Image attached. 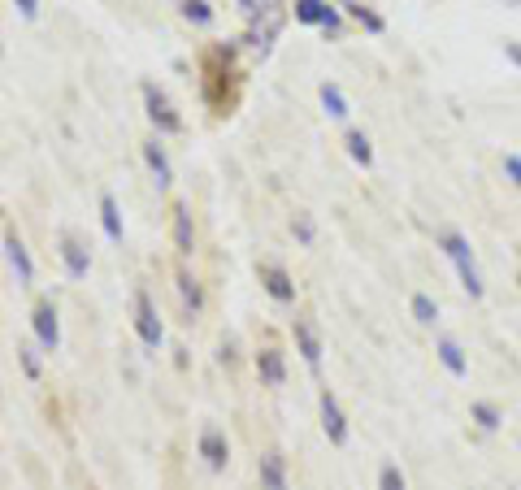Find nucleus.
<instances>
[{
  "label": "nucleus",
  "instance_id": "3",
  "mask_svg": "<svg viewBox=\"0 0 521 490\" xmlns=\"http://www.w3.org/2000/svg\"><path fill=\"white\" fill-rule=\"evenodd\" d=\"M135 330H140V338L148 343V348H157L161 343V321H157V309H152V299L148 295H135Z\"/></svg>",
  "mask_w": 521,
  "mask_h": 490
},
{
  "label": "nucleus",
  "instance_id": "6",
  "mask_svg": "<svg viewBox=\"0 0 521 490\" xmlns=\"http://www.w3.org/2000/svg\"><path fill=\"white\" fill-rule=\"evenodd\" d=\"M260 282H265V291L274 295V299H282V304L296 299V287H291V278L282 274L279 265H265V270H260Z\"/></svg>",
  "mask_w": 521,
  "mask_h": 490
},
{
  "label": "nucleus",
  "instance_id": "2",
  "mask_svg": "<svg viewBox=\"0 0 521 490\" xmlns=\"http://www.w3.org/2000/svg\"><path fill=\"white\" fill-rule=\"evenodd\" d=\"M143 100H148V118L157 122L161 131H179V113L170 109V100H165V92H161V87L143 83Z\"/></svg>",
  "mask_w": 521,
  "mask_h": 490
},
{
  "label": "nucleus",
  "instance_id": "20",
  "mask_svg": "<svg viewBox=\"0 0 521 490\" xmlns=\"http://www.w3.org/2000/svg\"><path fill=\"white\" fill-rule=\"evenodd\" d=\"M348 152H352L357 165H369V161H374V152H369V143H365L361 131H352V135H348Z\"/></svg>",
  "mask_w": 521,
  "mask_h": 490
},
{
  "label": "nucleus",
  "instance_id": "22",
  "mask_svg": "<svg viewBox=\"0 0 521 490\" xmlns=\"http://www.w3.org/2000/svg\"><path fill=\"white\" fill-rule=\"evenodd\" d=\"M413 317H418L421 326H430V321L439 317V309L430 304V295H413Z\"/></svg>",
  "mask_w": 521,
  "mask_h": 490
},
{
  "label": "nucleus",
  "instance_id": "7",
  "mask_svg": "<svg viewBox=\"0 0 521 490\" xmlns=\"http://www.w3.org/2000/svg\"><path fill=\"white\" fill-rule=\"evenodd\" d=\"M35 334H40L44 348H57L61 330H57V313H53V304H40V309H35Z\"/></svg>",
  "mask_w": 521,
  "mask_h": 490
},
{
  "label": "nucleus",
  "instance_id": "29",
  "mask_svg": "<svg viewBox=\"0 0 521 490\" xmlns=\"http://www.w3.org/2000/svg\"><path fill=\"white\" fill-rule=\"evenodd\" d=\"M22 5V14H26V18H35V14H40V0H18Z\"/></svg>",
  "mask_w": 521,
  "mask_h": 490
},
{
  "label": "nucleus",
  "instance_id": "4",
  "mask_svg": "<svg viewBox=\"0 0 521 490\" xmlns=\"http://www.w3.org/2000/svg\"><path fill=\"white\" fill-rule=\"evenodd\" d=\"M296 18H300V22H313V26H326L330 35L339 31V14H335L326 0H296Z\"/></svg>",
  "mask_w": 521,
  "mask_h": 490
},
{
  "label": "nucleus",
  "instance_id": "25",
  "mask_svg": "<svg viewBox=\"0 0 521 490\" xmlns=\"http://www.w3.org/2000/svg\"><path fill=\"white\" fill-rule=\"evenodd\" d=\"M382 490H404V477L396 473V465H387V469H382Z\"/></svg>",
  "mask_w": 521,
  "mask_h": 490
},
{
  "label": "nucleus",
  "instance_id": "8",
  "mask_svg": "<svg viewBox=\"0 0 521 490\" xmlns=\"http://www.w3.org/2000/svg\"><path fill=\"white\" fill-rule=\"evenodd\" d=\"M201 456L209 460V469H226V438L218 430H204L201 434Z\"/></svg>",
  "mask_w": 521,
  "mask_h": 490
},
{
  "label": "nucleus",
  "instance_id": "14",
  "mask_svg": "<svg viewBox=\"0 0 521 490\" xmlns=\"http://www.w3.org/2000/svg\"><path fill=\"white\" fill-rule=\"evenodd\" d=\"M174 243H179V252H192V213H187V204L174 209Z\"/></svg>",
  "mask_w": 521,
  "mask_h": 490
},
{
  "label": "nucleus",
  "instance_id": "13",
  "mask_svg": "<svg viewBox=\"0 0 521 490\" xmlns=\"http://www.w3.org/2000/svg\"><path fill=\"white\" fill-rule=\"evenodd\" d=\"M5 248H9V260H14L18 278L22 282H31V278H35V265H31V256H26V248H22V239H9Z\"/></svg>",
  "mask_w": 521,
  "mask_h": 490
},
{
  "label": "nucleus",
  "instance_id": "11",
  "mask_svg": "<svg viewBox=\"0 0 521 490\" xmlns=\"http://www.w3.org/2000/svg\"><path fill=\"white\" fill-rule=\"evenodd\" d=\"M257 369L270 387H282V377H287V369H282V352H274V348H265V352L257 356Z\"/></svg>",
  "mask_w": 521,
  "mask_h": 490
},
{
  "label": "nucleus",
  "instance_id": "10",
  "mask_svg": "<svg viewBox=\"0 0 521 490\" xmlns=\"http://www.w3.org/2000/svg\"><path fill=\"white\" fill-rule=\"evenodd\" d=\"M260 477H265V490H287V469H282L279 451L260 456Z\"/></svg>",
  "mask_w": 521,
  "mask_h": 490
},
{
  "label": "nucleus",
  "instance_id": "17",
  "mask_svg": "<svg viewBox=\"0 0 521 490\" xmlns=\"http://www.w3.org/2000/svg\"><path fill=\"white\" fill-rule=\"evenodd\" d=\"M439 356H443V365L457 373V377H465V356H461V348H457L452 338H443V343H439Z\"/></svg>",
  "mask_w": 521,
  "mask_h": 490
},
{
  "label": "nucleus",
  "instance_id": "30",
  "mask_svg": "<svg viewBox=\"0 0 521 490\" xmlns=\"http://www.w3.org/2000/svg\"><path fill=\"white\" fill-rule=\"evenodd\" d=\"M508 57H513V61H517V65H521V48H517V44H513V48H508Z\"/></svg>",
  "mask_w": 521,
  "mask_h": 490
},
{
  "label": "nucleus",
  "instance_id": "21",
  "mask_svg": "<svg viewBox=\"0 0 521 490\" xmlns=\"http://www.w3.org/2000/svg\"><path fill=\"white\" fill-rule=\"evenodd\" d=\"M179 287H182V299H187V309L196 313V309H201V287H196V278L182 270V274H179Z\"/></svg>",
  "mask_w": 521,
  "mask_h": 490
},
{
  "label": "nucleus",
  "instance_id": "19",
  "mask_svg": "<svg viewBox=\"0 0 521 490\" xmlns=\"http://www.w3.org/2000/svg\"><path fill=\"white\" fill-rule=\"evenodd\" d=\"M248 18H265V14H282V0H240Z\"/></svg>",
  "mask_w": 521,
  "mask_h": 490
},
{
  "label": "nucleus",
  "instance_id": "26",
  "mask_svg": "<svg viewBox=\"0 0 521 490\" xmlns=\"http://www.w3.org/2000/svg\"><path fill=\"white\" fill-rule=\"evenodd\" d=\"M504 170H508V178L521 187V157H504Z\"/></svg>",
  "mask_w": 521,
  "mask_h": 490
},
{
  "label": "nucleus",
  "instance_id": "9",
  "mask_svg": "<svg viewBox=\"0 0 521 490\" xmlns=\"http://www.w3.org/2000/svg\"><path fill=\"white\" fill-rule=\"evenodd\" d=\"M61 256H65V270H70L74 278L87 274V248H83V243H79L74 235L61 239Z\"/></svg>",
  "mask_w": 521,
  "mask_h": 490
},
{
  "label": "nucleus",
  "instance_id": "15",
  "mask_svg": "<svg viewBox=\"0 0 521 490\" xmlns=\"http://www.w3.org/2000/svg\"><path fill=\"white\" fill-rule=\"evenodd\" d=\"M143 157H148V165H152L157 182L165 187V182H170V161H165V152H161V143H148V148H143Z\"/></svg>",
  "mask_w": 521,
  "mask_h": 490
},
{
  "label": "nucleus",
  "instance_id": "23",
  "mask_svg": "<svg viewBox=\"0 0 521 490\" xmlns=\"http://www.w3.org/2000/svg\"><path fill=\"white\" fill-rule=\"evenodd\" d=\"M474 416L482 421V430H500V412L491 408V404H478V408H474Z\"/></svg>",
  "mask_w": 521,
  "mask_h": 490
},
{
  "label": "nucleus",
  "instance_id": "1",
  "mask_svg": "<svg viewBox=\"0 0 521 490\" xmlns=\"http://www.w3.org/2000/svg\"><path fill=\"white\" fill-rule=\"evenodd\" d=\"M443 252L452 256V265H457V274H461V287L469 295H482V274L478 265H474V252H469V243L461 235H447L443 239Z\"/></svg>",
  "mask_w": 521,
  "mask_h": 490
},
{
  "label": "nucleus",
  "instance_id": "16",
  "mask_svg": "<svg viewBox=\"0 0 521 490\" xmlns=\"http://www.w3.org/2000/svg\"><path fill=\"white\" fill-rule=\"evenodd\" d=\"M101 221H104V235L122 239V221H118V204H113V196L101 200Z\"/></svg>",
  "mask_w": 521,
  "mask_h": 490
},
{
  "label": "nucleus",
  "instance_id": "18",
  "mask_svg": "<svg viewBox=\"0 0 521 490\" xmlns=\"http://www.w3.org/2000/svg\"><path fill=\"white\" fill-rule=\"evenodd\" d=\"M321 104H326V113H330V118H343V113H348V104H343V92H339V87H330V83L321 87Z\"/></svg>",
  "mask_w": 521,
  "mask_h": 490
},
{
  "label": "nucleus",
  "instance_id": "24",
  "mask_svg": "<svg viewBox=\"0 0 521 490\" xmlns=\"http://www.w3.org/2000/svg\"><path fill=\"white\" fill-rule=\"evenodd\" d=\"M182 9H187V18H196V22H209V18H213L204 0H182Z\"/></svg>",
  "mask_w": 521,
  "mask_h": 490
},
{
  "label": "nucleus",
  "instance_id": "27",
  "mask_svg": "<svg viewBox=\"0 0 521 490\" xmlns=\"http://www.w3.org/2000/svg\"><path fill=\"white\" fill-rule=\"evenodd\" d=\"M352 14H357V18H361L365 26H369V31H382V18H374V14H365L361 5H357V9H352Z\"/></svg>",
  "mask_w": 521,
  "mask_h": 490
},
{
  "label": "nucleus",
  "instance_id": "5",
  "mask_svg": "<svg viewBox=\"0 0 521 490\" xmlns=\"http://www.w3.org/2000/svg\"><path fill=\"white\" fill-rule=\"evenodd\" d=\"M321 426L330 434V443H348V421H343L339 404H335L330 395H321Z\"/></svg>",
  "mask_w": 521,
  "mask_h": 490
},
{
  "label": "nucleus",
  "instance_id": "28",
  "mask_svg": "<svg viewBox=\"0 0 521 490\" xmlns=\"http://www.w3.org/2000/svg\"><path fill=\"white\" fill-rule=\"evenodd\" d=\"M22 365H26V373H31V377L40 373V360H35V356H31V352H22Z\"/></svg>",
  "mask_w": 521,
  "mask_h": 490
},
{
  "label": "nucleus",
  "instance_id": "12",
  "mask_svg": "<svg viewBox=\"0 0 521 490\" xmlns=\"http://www.w3.org/2000/svg\"><path fill=\"white\" fill-rule=\"evenodd\" d=\"M296 338H300V352H304V360H309V369H318L321 365V343H318V334L309 330V326H296Z\"/></svg>",
  "mask_w": 521,
  "mask_h": 490
}]
</instances>
